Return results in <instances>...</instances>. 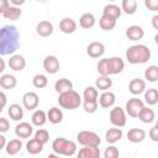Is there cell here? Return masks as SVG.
I'll return each instance as SVG.
<instances>
[{
	"mask_svg": "<svg viewBox=\"0 0 158 158\" xmlns=\"http://www.w3.org/2000/svg\"><path fill=\"white\" fill-rule=\"evenodd\" d=\"M20 47V32L14 25H5L0 30V53L1 56H14Z\"/></svg>",
	"mask_w": 158,
	"mask_h": 158,
	"instance_id": "1",
	"label": "cell"
},
{
	"mask_svg": "<svg viewBox=\"0 0 158 158\" xmlns=\"http://www.w3.org/2000/svg\"><path fill=\"white\" fill-rule=\"evenodd\" d=\"M126 59L130 64H143L151 59V49L146 44H133L126 51Z\"/></svg>",
	"mask_w": 158,
	"mask_h": 158,
	"instance_id": "2",
	"label": "cell"
},
{
	"mask_svg": "<svg viewBox=\"0 0 158 158\" xmlns=\"http://www.w3.org/2000/svg\"><path fill=\"white\" fill-rule=\"evenodd\" d=\"M52 149L56 154L59 156H65V157H72L75 153H78L77 143L74 141L67 139L64 137H58L52 142Z\"/></svg>",
	"mask_w": 158,
	"mask_h": 158,
	"instance_id": "3",
	"label": "cell"
},
{
	"mask_svg": "<svg viewBox=\"0 0 158 158\" xmlns=\"http://www.w3.org/2000/svg\"><path fill=\"white\" fill-rule=\"evenodd\" d=\"M58 104L62 109L65 110H75L83 104V98L75 90H69L58 96Z\"/></svg>",
	"mask_w": 158,
	"mask_h": 158,
	"instance_id": "4",
	"label": "cell"
},
{
	"mask_svg": "<svg viewBox=\"0 0 158 158\" xmlns=\"http://www.w3.org/2000/svg\"><path fill=\"white\" fill-rule=\"evenodd\" d=\"M77 141L81 144V146H94V147H99L101 143V139L99 137L98 133L93 132V131H80L77 135Z\"/></svg>",
	"mask_w": 158,
	"mask_h": 158,
	"instance_id": "5",
	"label": "cell"
},
{
	"mask_svg": "<svg viewBox=\"0 0 158 158\" xmlns=\"http://www.w3.org/2000/svg\"><path fill=\"white\" fill-rule=\"evenodd\" d=\"M110 122L114 125V127H123L127 122L126 118V111L120 107V106H115L114 109H111L110 111Z\"/></svg>",
	"mask_w": 158,
	"mask_h": 158,
	"instance_id": "6",
	"label": "cell"
},
{
	"mask_svg": "<svg viewBox=\"0 0 158 158\" xmlns=\"http://www.w3.org/2000/svg\"><path fill=\"white\" fill-rule=\"evenodd\" d=\"M144 107V104L141 99L138 98H131L128 99V101L126 102V106H125V111L126 114L130 116V117H138L141 110Z\"/></svg>",
	"mask_w": 158,
	"mask_h": 158,
	"instance_id": "7",
	"label": "cell"
},
{
	"mask_svg": "<svg viewBox=\"0 0 158 158\" xmlns=\"http://www.w3.org/2000/svg\"><path fill=\"white\" fill-rule=\"evenodd\" d=\"M38 104H40V98L35 91H27V93L23 94L22 105L26 110H28V111L35 110V109H37Z\"/></svg>",
	"mask_w": 158,
	"mask_h": 158,
	"instance_id": "8",
	"label": "cell"
},
{
	"mask_svg": "<svg viewBox=\"0 0 158 158\" xmlns=\"http://www.w3.org/2000/svg\"><path fill=\"white\" fill-rule=\"evenodd\" d=\"M60 68L59 59L56 56H47L43 59V69L49 74H56Z\"/></svg>",
	"mask_w": 158,
	"mask_h": 158,
	"instance_id": "9",
	"label": "cell"
},
{
	"mask_svg": "<svg viewBox=\"0 0 158 158\" xmlns=\"http://www.w3.org/2000/svg\"><path fill=\"white\" fill-rule=\"evenodd\" d=\"M100 148L94 146H83L78 153L77 158H100Z\"/></svg>",
	"mask_w": 158,
	"mask_h": 158,
	"instance_id": "10",
	"label": "cell"
},
{
	"mask_svg": "<svg viewBox=\"0 0 158 158\" xmlns=\"http://www.w3.org/2000/svg\"><path fill=\"white\" fill-rule=\"evenodd\" d=\"M86 53H88V56L91 57V58H100V57H102L104 53H105V46H104V43H101V42L94 41V42H91V43L88 44V47H86Z\"/></svg>",
	"mask_w": 158,
	"mask_h": 158,
	"instance_id": "11",
	"label": "cell"
},
{
	"mask_svg": "<svg viewBox=\"0 0 158 158\" xmlns=\"http://www.w3.org/2000/svg\"><path fill=\"white\" fill-rule=\"evenodd\" d=\"M7 64H9L10 69H12L14 72H22L26 67V59L21 54H14L10 57Z\"/></svg>",
	"mask_w": 158,
	"mask_h": 158,
	"instance_id": "12",
	"label": "cell"
},
{
	"mask_svg": "<svg viewBox=\"0 0 158 158\" xmlns=\"http://www.w3.org/2000/svg\"><path fill=\"white\" fill-rule=\"evenodd\" d=\"M33 133V126L28 122H20L15 127V135L19 138H28Z\"/></svg>",
	"mask_w": 158,
	"mask_h": 158,
	"instance_id": "13",
	"label": "cell"
},
{
	"mask_svg": "<svg viewBox=\"0 0 158 158\" xmlns=\"http://www.w3.org/2000/svg\"><path fill=\"white\" fill-rule=\"evenodd\" d=\"M107 62H109V73H110V75L111 74H118L125 68V62L120 57H110V58H107Z\"/></svg>",
	"mask_w": 158,
	"mask_h": 158,
	"instance_id": "14",
	"label": "cell"
},
{
	"mask_svg": "<svg viewBox=\"0 0 158 158\" xmlns=\"http://www.w3.org/2000/svg\"><path fill=\"white\" fill-rule=\"evenodd\" d=\"M115 101H116V95L107 90V91H104L100 96H99V105L100 107L102 109H109V107H112L115 105Z\"/></svg>",
	"mask_w": 158,
	"mask_h": 158,
	"instance_id": "15",
	"label": "cell"
},
{
	"mask_svg": "<svg viewBox=\"0 0 158 158\" xmlns=\"http://www.w3.org/2000/svg\"><path fill=\"white\" fill-rule=\"evenodd\" d=\"M54 31V27H53V23L47 21V20H43V21H40L36 26V32L38 36L41 37H48L53 33Z\"/></svg>",
	"mask_w": 158,
	"mask_h": 158,
	"instance_id": "16",
	"label": "cell"
},
{
	"mask_svg": "<svg viewBox=\"0 0 158 158\" xmlns=\"http://www.w3.org/2000/svg\"><path fill=\"white\" fill-rule=\"evenodd\" d=\"M143 36H144V30L138 25L128 26L126 30V37L130 41H139L143 38Z\"/></svg>",
	"mask_w": 158,
	"mask_h": 158,
	"instance_id": "17",
	"label": "cell"
},
{
	"mask_svg": "<svg viewBox=\"0 0 158 158\" xmlns=\"http://www.w3.org/2000/svg\"><path fill=\"white\" fill-rule=\"evenodd\" d=\"M128 91L132 95H139L143 91H146V81L139 78H135L128 84Z\"/></svg>",
	"mask_w": 158,
	"mask_h": 158,
	"instance_id": "18",
	"label": "cell"
},
{
	"mask_svg": "<svg viewBox=\"0 0 158 158\" xmlns=\"http://www.w3.org/2000/svg\"><path fill=\"white\" fill-rule=\"evenodd\" d=\"M122 130L118 127H111L106 131L105 133V141L110 144H115L116 142H118L122 138Z\"/></svg>",
	"mask_w": 158,
	"mask_h": 158,
	"instance_id": "19",
	"label": "cell"
},
{
	"mask_svg": "<svg viewBox=\"0 0 158 158\" xmlns=\"http://www.w3.org/2000/svg\"><path fill=\"white\" fill-rule=\"evenodd\" d=\"M59 30L67 35L73 33L77 30V22L72 17H64L59 21Z\"/></svg>",
	"mask_w": 158,
	"mask_h": 158,
	"instance_id": "20",
	"label": "cell"
},
{
	"mask_svg": "<svg viewBox=\"0 0 158 158\" xmlns=\"http://www.w3.org/2000/svg\"><path fill=\"white\" fill-rule=\"evenodd\" d=\"M146 138V131L142 128H131L127 132V139L132 143H141Z\"/></svg>",
	"mask_w": 158,
	"mask_h": 158,
	"instance_id": "21",
	"label": "cell"
},
{
	"mask_svg": "<svg viewBox=\"0 0 158 158\" xmlns=\"http://www.w3.org/2000/svg\"><path fill=\"white\" fill-rule=\"evenodd\" d=\"M121 12H122L121 7L118 5H116V4H107L102 9V15L109 16V17H111L114 20H117L121 16Z\"/></svg>",
	"mask_w": 158,
	"mask_h": 158,
	"instance_id": "22",
	"label": "cell"
},
{
	"mask_svg": "<svg viewBox=\"0 0 158 158\" xmlns=\"http://www.w3.org/2000/svg\"><path fill=\"white\" fill-rule=\"evenodd\" d=\"M17 85V79L12 74H2L0 77V86L5 90H11Z\"/></svg>",
	"mask_w": 158,
	"mask_h": 158,
	"instance_id": "23",
	"label": "cell"
},
{
	"mask_svg": "<svg viewBox=\"0 0 158 158\" xmlns=\"http://www.w3.org/2000/svg\"><path fill=\"white\" fill-rule=\"evenodd\" d=\"M54 90L60 95L69 90H73V83L67 78H60L54 83Z\"/></svg>",
	"mask_w": 158,
	"mask_h": 158,
	"instance_id": "24",
	"label": "cell"
},
{
	"mask_svg": "<svg viewBox=\"0 0 158 158\" xmlns=\"http://www.w3.org/2000/svg\"><path fill=\"white\" fill-rule=\"evenodd\" d=\"M95 16L91 14V12H85L80 16L79 19V25L81 28H85V30H89V28H93L95 26Z\"/></svg>",
	"mask_w": 158,
	"mask_h": 158,
	"instance_id": "25",
	"label": "cell"
},
{
	"mask_svg": "<svg viewBox=\"0 0 158 158\" xmlns=\"http://www.w3.org/2000/svg\"><path fill=\"white\" fill-rule=\"evenodd\" d=\"M7 114L11 120L14 121H21L23 117V109L19 104H11L7 109Z\"/></svg>",
	"mask_w": 158,
	"mask_h": 158,
	"instance_id": "26",
	"label": "cell"
},
{
	"mask_svg": "<svg viewBox=\"0 0 158 158\" xmlns=\"http://www.w3.org/2000/svg\"><path fill=\"white\" fill-rule=\"evenodd\" d=\"M47 118L53 125L60 123L63 121V112L59 107H51L47 112Z\"/></svg>",
	"mask_w": 158,
	"mask_h": 158,
	"instance_id": "27",
	"label": "cell"
},
{
	"mask_svg": "<svg viewBox=\"0 0 158 158\" xmlns=\"http://www.w3.org/2000/svg\"><path fill=\"white\" fill-rule=\"evenodd\" d=\"M21 148H22V142H21V139L14 138V139H10V141L7 142V144H6V147H5V151H6V153H7L9 156H15V154H17V153L21 151Z\"/></svg>",
	"mask_w": 158,
	"mask_h": 158,
	"instance_id": "28",
	"label": "cell"
},
{
	"mask_svg": "<svg viewBox=\"0 0 158 158\" xmlns=\"http://www.w3.org/2000/svg\"><path fill=\"white\" fill-rule=\"evenodd\" d=\"M43 146L44 144H42L41 142H38L36 138H31L26 143V151L30 154H33L35 156V154H38V153H41L43 151Z\"/></svg>",
	"mask_w": 158,
	"mask_h": 158,
	"instance_id": "29",
	"label": "cell"
},
{
	"mask_svg": "<svg viewBox=\"0 0 158 158\" xmlns=\"http://www.w3.org/2000/svg\"><path fill=\"white\" fill-rule=\"evenodd\" d=\"M138 118H139L141 122H143V123H151V122H153V120L156 118V114H154L153 109H151V107H148V106H144V107L141 110V112H139V115H138Z\"/></svg>",
	"mask_w": 158,
	"mask_h": 158,
	"instance_id": "30",
	"label": "cell"
},
{
	"mask_svg": "<svg viewBox=\"0 0 158 158\" xmlns=\"http://www.w3.org/2000/svg\"><path fill=\"white\" fill-rule=\"evenodd\" d=\"M21 15H22V11H21V9L20 7H17V6H10L1 16L4 17V19H6V20H10V21H16V20H19L20 17H21Z\"/></svg>",
	"mask_w": 158,
	"mask_h": 158,
	"instance_id": "31",
	"label": "cell"
},
{
	"mask_svg": "<svg viewBox=\"0 0 158 158\" xmlns=\"http://www.w3.org/2000/svg\"><path fill=\"white\" fill-rule=\"evenodd\" d=\"M47 114L43 111V110H35V112L32 114L31 116V121H32V125L35 126H43L46 122H47Z\"/></svg>",
	"mask_w": 158,
	"mask_h": 158,
	"instance_id": "32",
	"label": "cell"
},
{
	"mask_svg": "<svg viewBox=\"0 0 158 158\" xmlns=\"http://www.w3.org/2000/svg\"><path fill=\"white\" fill-rule=\"evenodd\" d=\"M83 101H99V93L95 86H86L83 93Z\"/></svg>",
	"mask_w": 158,
	"mask_h": 158,
	"instance_id": "33",
	"label": "cell"
},
{
	"mask_svg": "<svg viewBox=\"0 0 158 158\" xmlns=\"http://www.w3.org/2000/svg\"><path fill=\"white\" fill-rule=\"evenodd\" d=\"M112 86V79L110 77H99L95 80V88L102 91H107Z\"/></svg>",
	"mask_w": 158,
	"mask_h": 158,
	"instance_id": "34",
	"label": "cell"
},
{
	"mask_svg": "<svg viewBox=\"0 0 158 158\" xmlns=\"http://www.w3.org/2000/svg\"><path fill=\"white\" fill-rule=\"evenodd\" d=\"M144 102L148 104L149 106L156 105L158 102V90L154 89V88L147 89L144 91Z\"/></svg>",
	"mask_w": 158,
	"mask_h": 158,
	"instance_id": "35",
	"label": "cell"
},
{
	"mask_svg": "<svg viewBox=\"0 0 158 158\" xmlns=\"http://www.w3.org/2000/svg\"><path fill=\"white\" fill-rule=\"evenodd\" d=\"M121 10L127 15H133L137 11V1L136 0H122Z\"/></svg>",
	"mask_w": 158,
	"mask_h": 158,
	"instance_id": "36",
	"label": "cell"
},
{
	"mask_svg": "<svg viewBox=\"0 0 158 158\" xmlns=\"http://www.w3.org/2000/svg\"><path fill=\"white\" fill-rule=\"evenodd\" d=\"M99 25H100L101 30H104V31H111L116 26V20H114V19H111L109 16L101 15V17L99 20Z\"/></svg>",
	"mask_w": 158,
	"mask_h": 158,
	"instance_id": "37",
	"label": "cell"
},
{
	"mask_svg": "<svg viewBox=\"0 0 158 158\" xmlns=\"http://www.w3.org/2000/svg\"><path fill=\"white\" fill-rule=\"evenodd\" d=\"M144 78L151 83L157 81L158 80V65H149L144 70Z\"/></svg>",
	"mask_w": 158,
	"mask_h": 158,
	"instance_id": "38",
	"label": "cell"
},
{
	"mask_svg": "<svg viewBox=\"0 0 158 158\" xmlns=\"http://www.w3.org/2000/svg\"><path fill=\"white\" fill-rule=\"evenodd\" d=\"M96 70L99 73L100 77H109L110 73H109V62H107V58H102L99 60L98 65H96Z\"/></svg>",
	"mask_w": 158,
	"mask_h": 158,
	"instance_id": "39",
	"label": "cell"
},
{
	"mask_svg": "<svg viewBox=\"0 0 158 158\" xmlns=\"http://www.w3.org/2000/svg\"><path fill=\"white\" fill-rule=\"evenodd\" d=\"M32 84L37 89H43V88H46L48 85V79L43 74H36L33 77V79H32Z\"/></svg>",
	"mask_w": 158,
	"mask_h": 158,
	"instance_id": "40",
	"label": "cell"
},
{
	"mask_svg": "<svg viewBox=\"0 0 158 158\" xmlns=\"http://www.w3.org/2000/svg\"><path fill=\"white\" fill-rule=\"evenodd\" d=\"M35 138H36L38 142H41L42 144H46V143L49 141V133H48V131L44 130V128H38V130L35 132Z\"/></svg>",
	"mask_w": 158,
	"mask_h": 158,
	"instance_id": "41",
	"label": "cell"
},
{
	"mask_svg": "<svg viewBox=\"0 0 158 158\" xmlns=\"http://www.w3.org/2000/svg\"><path fill=\"white\" fill-rule=\"evenodd\" d=\"M104 157L105 158H118L120 157V151H118L117 147H115L114 144H111L107 148H105Z\"/></svg>",
	"mask_w": 158,
	"mask_h": 158,
	"instance_id": "42",
	"label": "cell"
},
{
	"mask_svg": "<svg viewBox=\"0 0 158 158\" xmlns=\"http://www.w3.org/2000/svg\"><path fill=\"white\" fill-rule=\"evenodd\" d=\"M98 106H99V101H83L84 111L88 112V114H94V112H96Z\"/></svg>",
	"mask_w": 158,
	"mask_h": 158,
	"instance_id": "43",
	"label": "cell"
},
{
	"mask_svg": "<svg viewBox=\"0 0 158 158\" xmlns=\"http://www.w3.org/2000/svg\"><path fill=\"white\" fill-rule=\"evenodd\" d=\"M144 6L149 11H158V0H144Z\"/></svg>",
	"mask_w": 158,
	"mask_h": 158,
	"instance_id": "44",
	"label": "cell"
},
{
	"mask_svg": "<svg viewBox=\"0 0 158 158\" xmlns=\"http://www.w3.org/2000/svg\"><path fill=\"white\" fill-rule=\"evenodd\" d=\"M10 128V122L7 118L5 117H0V132L1 133H5L6 131H9Z\"/></svg>",
	"mask_w": 158,
	"mask_h": 158,
	"instance_id": "45",
	"label": "cell"
},
{
	"mask_svg": "<svg viewBox=\"0 0 158 158\" xmlns=\"http://www.w3.org/2000/svg\"><path fill=\"white\" fill-rule=\"evenodd\" d=\"M149 138L153 141V142H158V126H153L151 130H149Z\"/></svg>",
	"mask_w": 158,
	"mask_h": 158,
	"instance_id": "46",
	"label": "cell"
},
{
	"mask_svg": "<svg viewBox=\"0 0 158 158\" xmlns=\"http://www.w3.org/2000/svg\"><path fill=\"white\" fill-rule=\"evenodd\" d=\"M10 1L9 0H0V14L2 15L9 7H10Z\"/></svg>",
	"mask_w": 158,
	"mask_h": 158,
	"instance_id": "47",
	"label": "cell"
},
{
	"mask_svg": "<svg viewBox=\"0 0 158 158\" xmlns=\"http://www.w3.org/2000/svg\"><path fill=\"white\" fill-rule=\"evenodd\" d=\"M151 23H152V27H153L154 30H157V31H158V14H157V15H154V16L152 17Z\"/></svg>",
	"mask_w": 158,
	"mask_h": 158,
	"instance_id": "48",
	"label": "cell"
},
{
	"mask_svg": "<svg viewBox=\"0 0 158 158\" xmlns=\"http://www.w3.org/2000/svg\"><path fill=\"white\" fill-rule=\"evenodd\" d=\"M6 144H7V142H6V138H5L2 135H0V149L5 148V147H6Z\"/></svg>",
	"mask_w": 158,
	"mask_h": 158,
	"instance_id": "49",
	"label": "cell"
},
{
	"mask_svg": "<svg viewBox=\"0 0 158 158\" xmlns=\"http://www.w3.org/2000/svg\"><path fill=\"white\" fill-rule=\"evenodd\" d=\"M10 2L12 4V6H20V5H23L25 4V0H10Z\"/></svg>",
	"mask_w": 158,
	"mask_h": 158,
	"instance_id": "50",
	"label": "cell"
},
{
	"mask_svg": "<svg viewBox=\"0 0 158 158\" xmlns=\"http://www.w3.org/2000/svg\"><path fill=\"white\" fill-rule=\"evenodd\" d=\"M0 98H1V107H4V106H5V104H6V95H5V93H4V91H1V93H0Z\"/></svg>",
	"mask_w": 158,
	"mask_h": 158,
	"instance_id": "51",
	"label": "cell"
},
{
	"mask_svg": "<svg viewBox=\"0 0 158 158\" xmlns=\"http://www.w3.org/2000/svg\"><path fill=\"white\" fill-rule=\"evenodd\" d=\"M0 72H4L5 70V62H4V59L2 58H0Z\"/></svg>",
	"mask_w": 158,
	"mask_h": 158,
	"instance_id": "52",
	"label": "cell"
},
{
	"mask_svg": "<svg viewBox=\"0 0 158 158\" xmlns=\"http://www.w3.org/2000/svg\"><path fill=\"white\" fill-rule=\"evenodd\" d=\"M47 158H62V156L59 154H56V153H52V154H48Z\"/></svg>",
	"mask_w": 158,
	"mask_h": 158,
	"instance_id": "53",
	"label": "cell"
},
{
	"mask_svg": "<svg viewBox=\"0 0 158 158\" xmlns=\"http://www.w3.org/2000/svg\"><path fill=\"white\" fill-rule=\"evenodd\" d=\"M154 42H156V44L158 46V33H157V35L154 36Z\"/></svg>",
	"mask_w": 158,
	"mask_h": 158,
	"instance_id": "54",
	"label": "cell"
},
{
	"mask_svg": "<svg viewBox=\"0 0 158 158\" xmlns=\"http://www.w3.org/2000/svg\"><path fill=\"white\" fill-rule=\"evenodd\" d=\"M156 126H158V120H157V122H156Z\"/></svg>",
	"mask_w": 158,
	"mask_h": 158,
	"instance_id": "55",
	"label": "cell"
}]
</instances>
